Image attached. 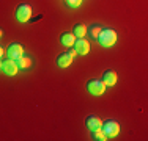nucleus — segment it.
I'll return each instance as SVG.
<instances>
[{
    "label": "nucleus",
    "mask_w": 148,
    "mask_h": 141,
    "mask_svg": "<svg viewBox=\"0 0 148 141\" xmlns=\"http://www.w3.org/2000/svg\"><path fill=\"white\" fill-rule=\"evenodd\" d=\"M68 54H69V55H71V56H73V58H74V56H76V55H77V52H76V50H74V49H73V50H69V52H68Z\"/></svg>",
    "instance_id": "nucleus-17"
},
{
    "label": "nucleus",
    "mask_w": 148,
    "mask_h": 141,
    "mask_svg": "<svg viewBox=\"0 0 148 141\" xmlns=\"http://www.w3.org/2000/svg\"><path fill=\"white\" fill-rule=\"evenodd\" d=\"M93 140H96V141H106L107 140V135L104 133V130L101 129H96V130H93Z\"/></svg>",
    "instance_id": "nucleus-14"
},
{
    "label": "nucleus",
    "mask_w": 148,
    "mask_h": 141,
    "mask_svg": "<svg viewBox=\"0 0 148 141\" xmlns=\"http://www.w3.org/2000/svg\"><path fill=\"white\" fill-rule=\"evenodd\" d=\"M3 72L8 74V75H16L17 69H19V66H17V63L14 61V60L8 58L6 61H3V66H2Z\"/></svg>",
    "instance_id": "nucleus-7"
},
{
    "label": "nucleus",
    "mask_w": 148,
    "mask_h": 141,
    "mask_svg": "<svg viewBox=\"0 0 148 141\" xmlns=\"http://www.w3.org/2000/svg\"><path fill=\"white\" fill-rule=\"evenodd\" d=\"M2 66H3V61H2V60H0V68H2Z\"/></svg>",
    "instance_id": "nucleus-19"
},
{
    "label": "nucleus",
    "mask_w": 148,
    "mask_h": 141,
    "mask_svg": "<svg viewBox=\"0 0 148 141\" xmlns=\"http://www.w3.org/2000/svg\"><path fill=\"white\" fill-rule=\"evenodd\" d=\"M30 17H32V6L30 5L22 3V5L17 6V9H16V19L19 20V22L25 24V22H29V20H30Z\"/></svg>",
    "instance_id": "nucleus-2"
},
{
    "label": "nucleus",
    "mask_w": 148,
    "mask_h": 141,
    "mask_svg": "<svg viewBox=\"0 0 148 141\" xmlns=\"http://www.w3.org/2000/svg\"><path fill=\"white\" fill-rule=\"evenodd\" d=\"M66 3H68L71 8H77V6H80V3H82V0H66Z\"/></svg>",
    "instance_id": "nucleus-16"
},
{
    "label": "nucleus",
    "mask_w": 148,
    "mask_h": 141,
    "mask_svg": "<svg viewBox=\"0 0 148 141\" xmlns=\"http://www.w3.org/2000/svg\"><path fill=\"white\" fill-rule=\"evenodd\" d=\"M2 35H3V31H2V30H0V36H2Z\"/></svg>",
    "instance_id": "nucleus-20"
},
{
    "label": "nucleus",
    "mask_w": 148,
    "mask_h": 141,
    "mask_svg": "<svg viewBox=\"0 0 148 141\" xmlns=\"http://www.w3.org/2000/svg\"><path fill=\"white\" fill-rule=\"evenodd\" d=\"M101 129L104 130V133L107 135V138H114V136L118 135L120 132V125L117 121H112V119H109V121L103 122V125H101Z\"/></svg>",
    "instance_id": "nucleus-4"
},
{
    "label": "nucleus",
    "mask_w": 148,
    "mask_h": 141,
    "mask_svg": "<svg viewBox=\"0 0 148 141\" xmlns=\"http://www.w3.org/2000/svg\"><path fill=\"white\" fill-rule=\"evenodd\" d=\"M3 54H5V52H3V49L0 47V58H2V55H3Z\"/></svg>",
    "instance_id": "nucleus-18"
},
{
    "label": "nucleus",
    "mask_w": 148,
    "mask_h": 141,
    "mask_svg": "<svg viewBox=\"0 0 148 141\" xmlns=\"http://www.w3.org/2000/svg\"><path fill=\"white\" fill-rule=\"evenodd\" d=\"M96 39L103 47H110L117 42V31L112 30V28H104V30H101L99 36Z\"/></svg>",
    "instance_id": "nucleus-1"
},
{
    "label": "nucleus",
    "mask_w": 148,
    "mask_h": 141,
    "mask_svg": "<svg viewBox=\"0 0 148 141\" xmlns=\"http://www.w3.org/2000/svg\"><path fill=\"white\" fill-rule=\"evenodd\" d=\"M60 41H62L63 45H66V47H71L74 45V41H76V36H74L73 33H63L62 38H60Z\"/></svg>",
    "instance_id": "nucleus-11"
},
{
    "label": "nucleus",
    "mask_w": 148,
    "mask_h": 141,
    "mask_svg": "<svg viewBox=\"0 0 148 141\" xmlns=\"http://www.w3.org/2000/svg\"><path fill=\"white\" fill-rule=\"evenodd\" d=\"M101 30H103V28H101V25H91L87 31L90 33L91 38H98V36H99V33H101Z\"/></svg>",
    "instance_id": "nucleus-15"
},
{
    "label": "nucleus",
    "mask_w": 148,
    "mask_h": 141,
    "mask_svg": "<svg viewBox=\"0 0 148 141\" xmlns=\"http://www.w3.org/2000/svg\"><path fill=\"white\" fill-rule=\"evenodd\" d=\"M74 50L77 52L79 55H87L90 52V42L87 39H84V38H77L76 41H74Z\"/></svg>",
    "instance_id": "nucleus-5"
},
{
    "label": "nucleus",
    "mask_w": 148,
    "mask_h": 141,
    "mask_svg": "<svg viewBox=\"0 0 148 141\" xmlns=\"http://www.w3.org/2000/svg\"><path fill=\"white\" fill-rule=\"evenodd\" d=\"M85 124L87 127H88V130H96V129H99L101 125H103V122H101V119L98 118V116H88L87 118V121H85Z\"/></svg>",
    "instance_id": "nucleus-9"
},
{
    "label": "nucleus",
    "mask_w": 148,
    "mask_h": 141,
    "mask_svg": "<svg viewBox=\"0 0 148 141\" xmlns=\"http://www.w3.org/2000/svg\"><path fill=\"white\" fill-rule=\"evenodd\" d=\"M103 82L106 86H114L117 83V72L115 70H106L103 75Z\"/></svg>",
    "instance_id": "nucleus-8"
},
{
    "label": "nucleus",
    "mask_w": 148,
    "mask_h": 141,
    "mask_svg": "<svg viewBox=\"0 0 148 141\" xmlns=\"http://www.w3.org/2000/svg\"><path fill=\"white\" fill-rule=\"evenodd\" d=\"M87 91L90 94H93V96H101L106 91V85L103 80H90L87 83Z\"/></svg>",
    "instance_id": "nucleus-3"
},
{
    "label": "nucleus",
    "mask_w": 148,
    "mask_h": 141,
    "mask_svg": "<svg viewBox=\"0 0 148 141\" xmlns=\"http://www.w3.org/2000/svg\"><path fill=\"white\" fill-rule=\"evenodd\" d=\"M73 63V56L66 52V54H62V55H58V58H57V64L60 66V68H68L69 64Z\"/></svg>",
    "instance_id": "nucleus-10"
},
{
    "label": "nucleus",
    "mask_w": 148,
    "mask_h": 141,
    "mask_svg": "<svg viewBox=\"0 0 148 141\" xmlns=\"http://www.w3.org/2000/svg\"><path fill=\"white\" fill-rule=\"evenodd\" d=\"M16 63H17V66H19L21 69H27V68H30L32 66V58L30 56H21V58H17L16 60Z\"/></svg>",
    "instance_id": "nucleus-13"
},
{
    "label": "nucleus",
    "mask_w": 148,
    "mask_h": 141,
    "mask_svg": "<svg viewBox=\"0 0 148 141\" xmlns=\"http://www.w3.org/2000/svg\"><path fill=\"white\" fill-rule=\"evenodd\" d=\"M24 55V49H22V45L21 44H17V42H14V44H11L8 47V58H11V60H16L17 58H21V56Z\"/></svg>",
    "instance_id": "nucleus-6"
},
{
    "label": "nucleus",
    "mask_w": 148,
    "mask_h": 141,
    "mask_svg": "<svg viewBox=\"0 0 148 141\" xmlns=\"http://www.w3.org/2000/svg\"><path fill=\"white\" fill-rule=\"evenodd\" d=\"M73 35H74L76 38H84V36L87 35V27L84 25V24H77V25H74Z\"/></svg>",
    "instance_id": "nucleus-12"
}]
</instances>
